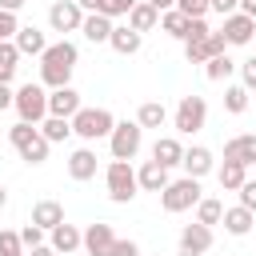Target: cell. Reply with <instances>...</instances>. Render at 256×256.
I'll list each match as a JSON object with an SVG mask.
<instances>
[{
    "label": "cell",
    "instance_id": "cell-1",
    "mask_svg": "<svg viewBox=\"0 0 256 256\" xmlns=\"http://www.w3.org/2000/svg\"><path fill=\"white\" fill-rule=\"evenodd\" d=\"M76 44L72 40H60V44H48V52L40 56V80L56 92V88H68L72 80V68H76Z\"/></svg>",
    "mask_w": 256,
    "mask_h": 256
},
{
    "label": "cell",
    "instance_id": "cell-2",
    "mask_svg": "<svg viewBox=\"0 0 256 256\" xmlns=\"http://www.w3.org/2000/svg\"><path fill=\"white\" fill-rule=\"evenodd\" d=\"M8 140H12V148L28 160V164H44L48 160V140H44V132L36 128V124H12L8 128Z\"/></svg>",
    "mask_w": 256,
    "mask_h": 256
},
{
    "label": "cell",
    "instance_id": "cell-3",
    "mask_svg": "<svg viewBox=\"0 0 256 256\" xmlns=\"http://www.w3.org/2000/svg\"><path fill=\"white\" fill-rule=\"evenodd\" d=\"M12 108L20 112L24 124H36V128H40V124L48 120V92H44L40 84L28 80L24 88H16V104H12Z\"/></svg>",
    "mask_w": 256,
    "mask_h": 256
},
{
    "label": "cell",
    "instance_id": "cell-4",
    "mask_svg": "<svg viewBox=\"0 0 256 256\" xmlns=\"http://www.w3.org/2000/svg\"><path fill=\"white\" fill-rule=\"evenodd\" d=\"M112 128H116V120H112V112H108V108H80V112L72 116V132H76L80 140L112 136Z\"/></svg>",
    "mask_w": 256,
    "mask_h": 256
},
{
    "label": "cell",
    "instance_id": "cell-5",
    "mask_svg": "<svg viewBox=\"0 0 256 256\" xmlns=\"http://www.w3.org/2000/svg\"><path fill=\"white\" fill-rule=\"evenodd\" d=\"M104 180H108V196H112L116 204H128V200L136 196V188H140V180H136V172H132L128 160H112L108 172H104Z\"/></svg>",
    "mask_w": 256,
    "mask_h": 256
},
{
    "label": "cell",
    "instance_id": "cell-6",
    "mask_svg": "<svg viewBox=\"0 0 256 256\" xmlns=\"http://www.w3.org/2000/svg\"><path fill=\"white\" fill-rule=\"evenodd\" d=\"M192 204H200V180H192V176L172 180V184L160 192V208H164V212H188Z\"/></svg>",
    "mask_w": 256,
    "mask_h": 256
},
{
    "label": "cell",
    "instance_id": "cell-7",
    "mask_svg": "<svg viewBox=\"0 0 256 256\" xmlns=\"http://www.w3.org/2000/svg\"><path fill=\"white\" fill-rule=\"evenodd\" d=\"M108 140H112V160H132L140 152V144H144V128L136 120H124V124L112 128Z\"/></svg>",
    "mask_w": 256,
    "mask_h": 256
},
{
    "label": "cell",
    "instance_id": "cell-8",
    "mask_svg": "<svg viewBox=\"0 0 256 256\" xmlns=\"http://www.w3.org/2000/svg\"><path fill=\"white\" fill-rule=\"evenodd\" d=\"M204 120H208V104H204V96H184V100L176 104V132L192 136V132L204 128Z\"/></svg>",
    "mask_w": 256,
    "mask_h": 256
},
{
    "label": "cell",
    "instance_id": "cell-9",
    "mask_svg": "<svg viewBox=\"0 0 256 256\" xmlns=\"http://www.w3.org/2000/svg\"><path fill=\"white\" fill-rule=\"evenodd\" d=\"M84 16H88V12H84L76 0H56V4L48 8V24H52V32H80Z\"/></svg>",
    "mask_w": 256,
    "mask_h": 256
},
{
    "label": "cell",
    "instance_id": "cell-10",
    "mask_svg": "<svg viewBox=\"0 0 256 256\" xmlns=\"http://www.w3.org/2000/svg\"><path fill=\"white\" fill-rule=\"evenodd\" d=\"M224 48H228L224 32H212V36H204V40L184 44V56H188V64H208L212 56H224Z\"/></svg>",
    "mask_w": 256,
    "mask_h": 256
},
{
    "label": "cell",
    "instance_id": "cell-11",
    "mask_svg": "<svg viewBox=\"0 0 256 256\" xmlns=\"http://www.w3.org/2000/svg\"><path fill=\"white\" fill-rule=\"evenodd\" d=\"M212 248V228L208 224H184V232H180V256H204Z\"/></svg>",
    "mask_w": 256,
    "mask_h": 256
},
{
    "label": "cell",
    "instance_id": "cell-12",
    "mask_svg": "<svg viewBox=\"0 0 256 256\" xmlns=\"http://www.w3.org/2000/svg\"><path fill=\"white\" fill-rule=\"evenodd\" d=\"M224 40L228 44H252V36H256V20L252 16H244V12H232V16H224Z\"/></svg>",
    "mask_w": 256,
    "mask_h": 256
},
{
    "label": "cell",
    "instance_id": "cell-13",
    "mask_svg": "<svg viewBox=\"0 0 256 256\" xmlns=\"http://www.w3.org/2000/svg\"><path fill=\"white\" fill-rule=\"evenodd\" d=\"M84 104H80V92L68 84V88H56L52 96H48V116H60V120H72L76 112H80Z\"/></svg>",
    "mask_w": 256,
    "mask_h": 256
},
{
    "label": "cell",
    "instance_id": "cell-14",
    "mask_svg": "<svg viewBox=\"0 0 256 256\" xmlns=\"http://www.w3.org/2000/svg\"><path fill=\"white\" fill-rule=\"evenodd\" d=\"M84 248H88V256H112V248H116L112 224H88L84 228Z\"/></svg>",
    "mask_w": 256,
    "mask_h": 256
},
{
    "label": "cell",
    "instance_id": "cell-15",
    "mask_svg": "<svg viewBox=\"0 0 256 256\" xmlns=\"http://www.w3.org/2000/svg\"><path fill=\"white\" fill-rule=\"evenodd\" d=\"M224 160H236V164H256V132H244V136H232L224 144Z\"/></svg>",
    "mask_w": 256,
    "mask_h": 256
},
{
    "label": "cell",
    "instance_id": "cell-16",
    "mask_svg": "<svg viewBox=\"0 0 256 256\" xmlns=\"http://www.w3.org/2000/svg\"><path fill=\"white\" fill-rule=\"evenodd\" d=\"M12 44L20 48V56H44L48 52V40H44V32L36 24H20V32H16Z\"/></svg>",
    "mask_w": 256,
    "mask_h": 256
},
{
    "label": "cell",
    "instance_id": "cell-17",
    "mask_svg": "<svg viewBox=\"0 0 256 256\" xmlns=\"http://www.w3.org/2000/svg\"><path fill=\"white\" fill-rule=\"evenodd\" d=\"M136 180H140V188L144 192H164L172 180H168V168L164 164H156V160H144L140 164V172H136Z\"/></svg>",
    "mask_w": 256,
    "mask_h": 256
},
{
    "label": "cell",
    "instance_id": "cell-18",
    "mask_svg": "<svg viewBox=\"0 0 256 256\" xmlns=\"http://www.w3.org/2000/svg\"><path fill=\"white\" fill-rule=\"evenodd\" d=\"M112 28H116V24H112L108 16H100V12H88L84 24H80V32H84L92 44H108V40H112Z\"/></svg>",
    "mask_w": 256,
    "mask_h": 256
},
{
    "label": "cell",
    "instance_id": "cell-19",
    "mask_svg": "<svg viewBox=\"0 0 256 256\" xmlns=\"http://www.w3.org/2000/svg\"><path fill=\"white\" fill-rule=\"evenodd\" d=\"M152 160H156V164H164V168L184 164V148H180V140H176V136H160V140L152 144Z\"/></svg>",
    "mask_w": 256,
    "mask_h": 256
},
{
    "label": "cell",
    "instance_id": "cell-20",
    "mask_svg": "<svg viewBox=\"0 0 256 256\" xmlns=\"http://www.w3.org/2000/svg\"><path fill=\"white\" fill-rule=\"evenodd\" d=\"M68 176L72 180H92L96 176V152L92 148H76L68 156Z\"/></svg>",
    "mask_w": 256,
    "mask_h": 256
},
{
    "label": "cell",
    "instance_id": "cell-21",
    "mask_svg": "<svg viewBox=\"0 0 256 256\" xmlns=\"http://www.w3.org/2000/svg\"><path fill=\"white\" fill-rule=\"evenodd\" d=\"M80 244H84V232H80L76 224H56V228H52V252H64V256H68V252H76Z\"/></svg>",
    "mask_w": 256,
    "mask_h": 256
},
{
    "label": "cell",
    "instance_id": "cell-22",
    "mask_svg": "<svg viewBox=\"0 0 256 256\" xmlns=\"http://www.w3.org/2000/svg\"><path fill=\"white\" fill-rule=\"evenodd\" d=\"M156 24H160V12H156L148 0H140V4L128 12V28H132V32H140V36H144V32H152Z\"/></svg>",
    "mask_w": 256,
    "mask_h": 256
},
{
    "label": "cell",
    "instance_id": "cell-23",
    "mask_svg": "<svg viewBox=\"0 0 256 256\" xmlns=\"http://www.w3.org/2000/svg\"><path fill=\"white\" fill-rule=\"evenodd\" d=\"M184 172L192 176V180H200V176H208L212 172V152L208 148H184Z\"/></svg>",
    "mask_w": 256,
    "mask_h": 256
},
{
    "label": "cell",
    "instance_id": "cell-24",
    "mask_svg": "<svg viewBox=\"0 0 256 256\" xmlns=\"http://www.w3.org/2000/svg\"><path fill=\"white\" fill-rule=\"evenodd\" d=\"M252 220H256V212H248V208H224V232L228 236H248L252 232Z\"/></svg>",
    "mask_w": 256,
    "mask_h": 256
},
{
    "label": "cell",
    "instance_id": "cell-25",
    "mask_svg": "<svg viewBox=\"0 0 256 256\" xmlns=\"http://www.w3.org/2000/svg\"><path fill=\"white\" fill-rule=\"evenodd\" d=\"M32 224H40L44 232H52L56 224H64V208H60L56 200H40V204L32 208Z\"/></svg>",
    "mask_w": 256,
    "mask_h": 256
},
{
    "label": "cell",
    "instance_id": "cell-26",
    "mask_svg": "<svg viewBox=\"0 0 256 256\" xmlns=\"http://www.w3.org/2000/svg\"><path fill=\"white\" fill-rule=\"evenodd\" d=\"M140 40H144V36L124 24V28H112V40H108V44H112L120 56H132V52H140Z\"/></svg>",
    "mask_w": 256,
    "mask_h": 256
},
{
    "label": "cell",
    "instance_id": "cell-27",
    "mask_svg": "<svg viewBox=\"0 0 256 256\" xmlns=\"http://www.w3.org/2000/svg\"><path fill=\"white\" fill-rule=\"evenodd\" d=\"M16 68H20V48L12 40H4L0 44V84H8L16 76Z\"/></svg>",
    "mask_w": 256,
    "mask_h": 256
},
{
    "label": "cell",
    "instance_id": "cell-28",
    "mask_svg": "<svg viewBox=\"0 0 256 256\" xmlns=\"http://www.w3.org/2000/svg\"><path fill=\"white\" fill-rule=\"evenodd\" d=\"M188 24H192V20H188L184 12H176V8H172V12H160V28H164L168 36H176V40H188Z\"/></svg>",
    "mask_w": 256,
    "mask_h": 256
},
{
    "label": "cell",
    "instance_id": "cell-29",
    "mask_svg": "<svg viewBox=\"0 0 256 256\" xmlns=\"http://www.w3.org/2000/svg\"><path fill=\"white\" fill-rule=\"evenodd\" d=\"M164 120H168V112H164L160 100H148V104H140V112H136V124H140V128H160Z\"/></svg>",
    "mask_w": 256,
    "mask_h": 256
},
{
    "label": "cell",
    "instance_id": "cell-30",
    "mask_svg": "<svg viewBox=\"0 0 256 256\" xmlns=\"http://www.w3.org/2000/svg\"><path fill=\"white\" fill-rule=\"evenodd\" d=\"M40 132H44V140H48V144H56V140H68V136H72V120L48 116V120L40 124Z\"/></svg>",
    "mask_w": 256,
    "mask_h": 256
},
{
    "label": "cell",
    "instance_id": "cell-31",
    "mask_svg": "<svg viewBox=\"0 0 256 256\" xmlns=\"http://www.w3.org/2000/svg\"><path fill=\"white\" fill-rule=\"evenodd\" d=\"M248 176H244V164H236V160H224V168H220V188H228V192H240V184H244Z\"/></svg>",
    "mask_w": 256,
    "mask_h": 256
},
{
    "label": "cell",
    "instance_id": "cell-32",
    "mask_svg": "<svg viewBox=\"0 0 256 256\" xmlns=\"http://www.w3.org/2000/svg\"><path fill=\"white\" fill-rule=\"evenodd\" d=\"M232 72H236V64H232L228 52H224V56H212V60L204 64V76H208V80H228Z\"/></svg>",
    "mask_w": 256,
    "mask_h": 256
},
{
    "label": "cell",
    "instance_id": "cell-33",
    "mask_svg": "<svg viewBox=\"0 0 256 256\" xmlns=\"http://www.w3.org/2000/svg\"><path fill=\"white\" fill-rule=\"evenodd\" d=\"M196 220H200V224H208V228H212V224H220V220H224V204H220V200H212V196H208V200H200V204H196Z\"/></svg>",
    "mask_w": 256,
    "mask_h": 256
},
{
    "label": "cell",
    "instance_id": "cell-34",
    "mask_svg": "<svg viewBox=\"0 0 256 256\" xmlns=\"http://www.w3.org/2000/svg\"><path fill=\"white\" fill-rule=\"evenodd\" d=\"M224 108H228L232 116H240V112L248 108V88H244V84H232V88H224Z\"/></svg>",
    "mask_w": 256,
    "mask_h": 256
},
{
    "label": "cell",
    "instance_id": "cell-35",
    "mask_svg": "<svg viewBox=\"0 0 256 256\" xmlns=\"http://www.w3.org/2000/svg\"><path fill=\"white\" fill-rule=\"evenodd\" d=\"M0 256H24L20 232H8V228H0Z\"/></svg>",
    "mask_w": 256,
    "mask_h": 256
},
{
    "label": "cell",
    "instance_id": "cell-36",
    "mask_svg": "<svg viewBox=\"0 0 256 256\" xmlns=\"http://www.w3.org/2000/svg\"><path fill=\"white\" fill-rule=\"evenodd\" d=\"M176 12H184L188 20H204V12H208V0H176Z\"/></svg>",
    "mask_w": 256,
    "mask_h": 256
},
{
    "label": "cell",
    "instance_id": "cell-37",
    "mask_svg": "<svg viewBox=\"0 0 256 256\" xmlns=\"http://www.w3.org/2000/svg\"><path fill=\"white\" fill-rule=\"evenodd\" d=\"M20 24H16V12H0V44L4 40H16Z\"/></svg>",
    "mask_w": 256,
    "mask_h": 256
},
{
    "label": "cell",
    "instance_id": "cell-38",
    "mask_svg": "<svg viewBox=\"0 0 256 256\" xmlns=\"http://www.w3.org/2000/svg\"><path fill=\"white\" fill-rule=\"evenodd\" d=\"M20 244H24V248H40V244H44V228H40V224H28V228L20 232Z\"/></svg>",
    "mask_w": 256,
    "mask_h": 256
},
{
    "label": "cell",
    "instance_id": "cell-39",
    "mask_svg": "<svg viewBox=\"0 0 256 256\" xmlns=\"http://www.w3.org/2000/svg\"><path fill=\"white\" fill-rule=\"evenodd\" d=\"M240 208L256 212V180H244V184H240Z\"/></svg>",
    "mask_w": 256,
    "mask_h": 256
},
{
    "label": "cell",
    "instance_id": "cell-40",
    "mask_svg": "<svg viewBox=\"0 0 256 256\" xmlns=\"http://www.w3.org/2000/svg\"><path fill=\"white\" fill-rule=\"evenodd\" d=\"M136 4H140V0H108V12H104V16H108V20H112V16H128Z\"/></svg>",
    "mask_w": 256,
    "mask_h": 256
},
{
    "label": "cell",
    "instance_id": "cell-41",
    "mask_svg": "<svg viewBox=\"0 0 256 256\" xmlns=\"http://www.w3.org/2000/svg\"><path fill=\"white\" fill-rule=\"evenodd\" d=\"M204 36H212L208 20H192V24H188V40H184V44H192V40H204Z\"/></svg>",
    "mask_w": 256,
    "mask_h": 256
},
{
    "label": "cell",
    "instance_id": "cell-42",
    "mask_svg": "<svg viewBox=\"0 0 256 256\" xmlns=\"http://www.w3.org/2000/svg\"><path fill=\"white\" fill-rule=\"evenodd\" d=\"M240 76H244V88L252 92V88H256V56H248V60L240 64Z\"/></svg>",
    "mask_w": 256,
    "mask_h": 256
},
{
    "label": "cell",
    "instance_id": "cell-43",
    "mask_svg": "<svg viewBox=\"0 0 256 256\" xmlns=\"http://www.w3.org/2000/svg\"><path fill=\"white\" fill-rule=\"evenodd\" d=\"M208 8H212V12H220V16H232V12L240 8V0H208Z\"/></svg>",
    "mask_w": 256,
    "mask_h": 256
},
{
    "label": "cell",
    "instance_id": "cell-44",
    "mask_svg": "<svg viewBox=\"0 0 256 256\" xmlns=\"http://www.w3.org/2000/svg\"><path fill=\"white\" fill-rule=\"evenodd\" d=\"M112 256H140V248H136V240H116Z\"/></svg>",
    "mask_w": 256,
    "mask_h": 256
},
{
    "label": "cell",
    "instance_id": "cell-45",
    "mask_svg": "<svg viewBox=\"0 0 256 256\" xmlns=\"http://www.w3.org/2000/svg\"><path fill=\"white\" fill-rule=\"evenodd\" d=\"M76 4H80L84 12H100V16L108 12V0H76Z\"/></svg>",
    "mask_w": 256,
    "mask_h": 256
},
{
    "label": "cell",
    "instance_id": "cell-46",
    "mask_svg": "<svg viewBox=\"0 0 256 256\" xmlns=\"http://www.w3.org/2000/svg\"><path fill=\"white\" fill-rule=\"evenodd\" d=\"M8 104H16V92H12L8 84H0V112H4Z\"/></svg>",
    "mask_w": 256,
    "mask_h": 256
},
{
    "label": "cell",
    "instance_id": "cell-47",
    "mask_svg": "<svg viewBox=\"0 0 256 256\" xmlns=\"http://www.w3.org/2000/svg\"><path fill=\"white\" fill-rule=\"evenodd\" d=\"M28 0H0V12H20Z\"/></svg>",
    "mask_w": 256,
    "mask_h": 256
},
{
    "label": "cell",
    "instance_id": "cell-48",
    "mask_svg": "<svg viewBox=\"0 0 256 256\" xmlns=\"http://www.w3.org/2000/svg\"><path fill=\"white\" fill-rule=\"evenodd\" d=\"M148 4H152L156 12H172V8H176V0H148Z\"/></svg>",
    "mask_w": 256,
    "mask_h": 256
},
{
    "label": "cell",
    "instance_id": "cell-49",
    "mask_svg": "<svg viewBox=\"0 0 256 256\" xmlns=\"http://www.w3.org/2000/svg\"><path fill=\"white\" fill-rule=\"evenodd\" d=\"M240 12H244V16H252V20H256V0H240Z\"/></svg>",
    "mask_w": 256,
    "mask_h": 256
},
{
    "label": "cell",
    "instance_id": "cell-50",
    "mask_svg": "<svg viewBox=\"0 0 256 256\" xmlns=\"http://www.w3.org/2000/svg\"><path fill=\"white\" fill-rule=\"evenodd\" d=\"M32 256H56V252H52V244H40V248H32Z\"/></svg>",
    "mask_w": 256,
    "mask_h": 256
},
{
    "label": "cell",
    "instance_id": "cell-51",
    "mask_svg": "<svg viewBox=\"0 0 256 256\" xmlns=\"http://www.w3.org/2000/svg\"><path fill=\"white\" fill-rule=\"evenodd\" d=\"M4 200H8V192H4V184H0V208H4Z\"/></svg>",
    "mask_w": 256,
    "mask_h": 256
}]
</instances>
